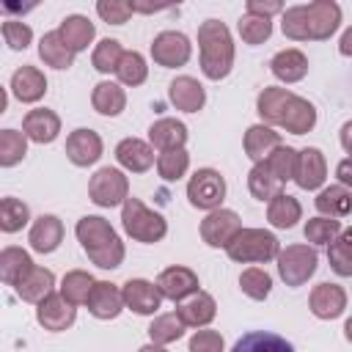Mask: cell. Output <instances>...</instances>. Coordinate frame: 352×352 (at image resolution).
<instances>
[{"label":"cell","mask_w":352,"mask_h":352,"mask_svg":"<svg viewBox=\"0 0 352 352\" xmlns=\"http://www.w3.org/2000/svg\"><path fill=\"white\" fill-rule=\"evenodd\" d=\"M256 113L267 126H283L292 135H305L316 124V107L308 99L275 85L256 96Z\"/></svg>","instance_id":"1"},{"label":"cell","mask_w":352,"mask_h":352,"mask_svg":"<svg viewBox=\"0 0 352 352\" xmlns=\"http://www.w3.org/2000/svg\"><path fill=\"white\" fill-rule=\"evenodd\" d=\"M341 25V6L336 0H314L308 6H292L280 14L283 36L292 41H324Z\"/></svg>","instance_id":"2"},{"label":"cell","mask_w":352,"mask_h":352,"mask_svg":"<svg viewBox=\"0 0 352 352\" xmlns=\"http://www.w3.org/2000/svg\"><path fill=\"white\" fill-rule=\"evenodd\" d=\"M74 234L88 253V258L102 270H116L124 261V242L113 231V226L99 214H85L77 220Z\"/></svg>","instance_id":"3"},{"label":"cell","mask_w":352,"mask_h":352,"mask_svg":"<svg viewBox=\"0 0 352 352\" xmlns=\"http://www.w3.org/2000/svg\"><path fill=\"white\" fill-rule=\"evenodd\" d=\"M198 52H201V72L209 80L228 77L234 66V41L228 28L220 19H206L198 25Z\"/></svg>","instance_id":"4"},{"label":"cell","mask_w":352,"mask_h":352,"mask_svg":"<svg viewBox=\"0 0 352 352\" xmlns=\"http://www.w3.org/2000/svg\"><path fill=\"white\" fill-rule=\"evenodd\" d=\"M121 226L126 231V236H132L135 242H146L154 245L168 234V223L160 212L148 209L140 198H126L121 204Z\"/></svg>","instance_id":"5"},{"label":"cell","mask_w":352,"mask_h":352,"mask_svg":"<svg viewBox=\"0 0 352 352\" xmlns=\"http://www.w3.org/2000/svg\"><path fill=\"white\" fill-rule=\"evenodd\" d=\"M280 245L272 231L264 228H239L236 236L226 245V253L231 261L239 264H264L278 256Z\"/></svg>","instance_id":"6"},{"label":"cell","mask_w":352,"mask_h":352,"mask_svg":"<svg viewBox=\"0 0 352 352\" xmlns=\"http://www.w3.org/2000/svg\"><path fill=\"white\" fill-rule=\"evenodd\" d=\"M275 261H278V272L286 286H302L316 272L319 256L314 245H286L283 250H278Z\"/></svg>","instance_id":"7"},{"label":"cell","mask_w":352,"mask_h":352,"mask_svg":"<svg viewBox=\"0 0 352 352\" xmlns=\"http://www.w3.org/2000/svg\"><path fill=\"white\" fill-rule=\"evenodd\" d=\"M88 195L96 206H121L129 198V179L118 168H99L88 182Z\"/></svg>","instance_id":"8"},{"label":"cell","mask_w":352,"mask_h":352,"mask_svg":"<svg viewBox=\"0 0 352 352\" xmlns=\"http://www.w3.org/2000/svg\"><path fill=\"white\" fill-rule=\"evenodd\" d=\"M187 198L195 209H204V212L220 209L226 198V179L214 168H198L187 182Z\"/></svg>","instance_id":"9"},{"label":"cell","mask_w":352,"mask_h":352,"mask_svg":"<svg viewBox=\"0 0 352 352\" xmlns=\"http://www.w3.org/2000/svg\"><path fill=\"white\" fill-rule=\"evenodd\" d=\"M190 52H192V44L179 30H162L151 41V58L157 66H165V69L184 66L190 60Z\"/></svg>","instance_id":"10"},{"label":"cell","mask_w":352,"mask_h":352,"mask_svg":"<svg viewBox=\"0 0 352 352\" xmlns=\"http://www.w3.org/2000/svg\"><path fill=\"white\" fill-rule=\"evenodd\" d=\"M239 228H242V220H239L236 212H231V209H212L201 220V239L209 248H226L236 236Z\"/></svg>","instance_id":"11"},{"label":"cell","mask_w":352,"mask_h":352,"mask_svg":"<svg viewBox=\"0 0 352 352\" xmlns=\"http://www.w3.org/2000/svg\"><path fill=\"white\" fill-rule=\"evenodd\" d=\"M157 292L162 300H173V302H182L187 300L190 294L198 292V275L190 270V267H165L160 275H157Z\"/></svg>","instance_id":"12"},{"label":"cell","mask_w":352,"mask_h":352,"mask_svg":"<svg viewBox=\"0 0 352 352\" xmlns=\"http://www.w3.org/2000/svg\"><path fill=\"white\" fill-rule=\"evenodd\" d=\"M292 179L302 190H319L324 184V179H327V160H324V154L319 148H314V146L300 148L297 151V160H294Z\"/></svg>","instance_id":"13"},{"label":"cell","mask_w":352,"mask_h":352,"mask_svg":"<svg viewBox=\"0 0 352 352\" xmlns=\"http://www.w3.org/2000/svg\"><path fill=\"white\" fill-rule=\"evenodd\" d=\"M74 319H77V308L74 305H69L60 294H47L41 302H36V322L44 327V330H50V333H60V330H66V327H72L74 324Z\"/></svg>","instance_id":"14"},{"label":"cell","mask_w":352,"mask_h":352,"mask_svg":"<svg viewBox=\"0 0 352 352\" xmlns=\"http://www.w3.org/2000/svg\"><path fill=\"white\" fill-rule=\"evenodd\" d=\"M121 297H124V308H129L140 316H151L162 305V297H160L157 286L151 280H143V278H129L121 286Z\"/></svg>","instance_id":"15"},{"label":"cell","mask_w":352,"mask_h":352,"mask_svg":"<svg viewBox=\"0 0 352 352\" xmlns=\"http://www.w3.org/2000/svg\"><path fill=\"white\" fill-rule=\"evenodd\" d=\"M85 305H88V314L96 316V319H116L124 311V297H121V289L116 283L94 280Z\"/></svg>","instance_id":"16"},{"label":"cell","mask_w":352,"mask_h":352,"mask_svg":"<svg viewBox=\"0 0 352 352\" xmlns=\"http://www.w3.org/2000/svg\"><path fill=\"white\" fill-rule=\"evenodd\" d=\"M308 305L316 319H338L346 311V292L338 283H319L311 289Z\"/></svg>","instance_id":"17"},{"label":"cell","mask_w":352,"mask_h":352,"mask_svg":"<svg viewBox=\"0 0 352 352\" xmlns=\"http://www.w3.org/2000/svg\"><path fill=\"white\" fill-rule=\"evenodd\" d=\"M66 157L77 168H88L102 157V138L94 129H74L66 138Z\"/></svg>","instance_id":"18"},{"label":"cell","mask_w":352,"mask_h":352,"mask_svg":"<svg viewBox=\"0 0 352 352\" xmlns=\"http://www.w3.org/2000/svg\"><path fill=\"white\" fill-rule=\"evenodd\" d=\"M173 314L182 319L184 327H206L217 316V302H214L212 294H206V292L198 289L195 294H190L187 300H182Z\"/></svg>","instance_id":"19"},{"label":"cell","mask_w":352,"mask_h":352,"mask_svg":"<svg viewBox=\"0 0 352 352\" xmlns=\"http://www.w3.org/2000/svg\"><path fill=\"white\" fill-rule=\"evenodd\" d=\"M60 132V116L55 110H47V107H36L25 116L22 121V135L33 143H52Z\"/></svg>","instance_id":"20"},{"label":"cell","mask_w":352,"mask_h":352,"mask_svg":"<svg viewBox=\"0 0 352 352\" xmlns=\"http://www.w3.org/2000/svg\"><path fill=\"white\" fill-rule=\"evenodd\" d=\"M168 99L176 110H184V113H198L206 102V91L204 85L195 80V77H176L170 85H168Z\"/></svg>","instance_id":"21"},{"label":"cell","mask_w":352,"mask_h":352,"mask_svg":"<svg viewBox=\"0 0 352 352\" xmlns=\"http://www.w3.org/2000/svg\"><path fill=\"white\" fill-rule=\"evenodd\" d=\"M11 94L19 102H25V104L38 102L47 94V77H44V72L36 69V66H19L11 74Z\"/></svg>","instance_id":"22"},{"label":"cell","mask_w":352,"mask_h":352,"mask_svg":"<svg viewBox=\"0 0 352 352\" xmlns=\"http://www.w3.org/2000/svg\"><path fill=\"white\" fill-rule=\"evenodd\" d=\"M28 242H30V248L36 253H52V250H58V245L63 242V223H60V217H55V214L36 217L33 226H30Z\"/></svg>","instance_id":"23"},{"label":"cell","mask_w":352,"mask_h":352,"mask_svg":"<svg viewBox=\"0 0 352 352\" xmlns=\"http://www.w3.org/2000/svg\"><path fill=\"white\" fill-rule=\"evenodd\" d=\"M116 160L121 168H126L132 173H146L154 165V148L140 138H124L116 146Z\"/></svg>","instance_id":"24"},{"label":"cell","mask_w":352,"mask_h":352,"mask_svg":"<svg viewBox=\"0 0 352 352\" xmlns=\"http://www.w3.org/2000/svg\"><path fill=\"white\" fill-rule=\"evenodd\" d=\"M187 143V126L176 118H157L148 126V146L160 148V151H173V148H184Z\"/></svg>","instance_id":"25"},{"label":"cell","mask_w":352,"mask_h":352,"mask_svg":"<svg viewBox=\"0 0 352 352\" xmlns=\"http://www.w3.org/2000/svg\"><path fill=\"white\" fill-rule=\"evenodd\" d=\"M58 36H60L63 44L77 55V52L88 50V44H91L94 36H96V28H94V22H91L88 16L72 14V16H66V19L58 25Z\"/></svg>","instance_id":"26"},{"label":"cell","mask_w":352,"mask_h":352,"mask_svg":"<svg viewBox=\"0 0 352 352\" xmlns=\"http://www.w3.org/2000/svg\"><path fill=\"white\" fill-rule=\"evenodd\" d=\"M52 286H55L52 270L33 264V267L19 278V283H16L14 289H16V294H19L25 302H41L47 294H52Z\"/></svg>","instance_id":"27"},{"label":"cell","mask_w":352,"mask_h":352,"mask_svg":"<svg viewBox=\"0 0 352 352\" xmlns=\"http://www.w3.org/2000/svg\"><path fill=\"white\" fill-rule=\"evenodd\" d=\"M270 72H272L280 82H297V80H302V77L308 74V58H305L300 50H294V47L280 50V52L272 55Z\"/></svg>","instance_id":"28"},{"label":"cell","mask_w":352,"mask_h":352,"mask_svg":"<svg viewBox=\"0 0 352 352\" xmlns=\"http://www.w3.org/2000/svg\"><path fill=\"white\" fill-rule=\"evenodd\" d=\"M231 352H294V346L278 336V333H270V330H253V333H245L234 346Z\"/></svg>","instance_id":"29"},{"label":"cell","mask_w":352,"mask_h":352,"mask_svg":"<svg viewBox=\"0 0 352 352\" xmlns=\"http://www.w3.org/2000/svg\"><path fill=\"white\" fill-rule=\"evenodd\" d=\"M91 104L96 113L102 116H118L124 113L126 107V94L118 82H110V80H102L94 85V94H91Z\"/></svg>","instance_id":"30"},{"label":"cell","mask_w":352,"mask_h":352,"mask_svg":"<svg viewBox=\"0 0 352 352\" xmlns=\"http://www.w3.org/2000/svg\"><path fill=\"white\" fill-rule=\"evenodd\" d=\"M280 146V135L272 129V126H267V124H253V126H248V132H245V154L253 160V162H261L272 148H278Z\"/></svg>","instance_id":"31"},{"label":"cell","mask_w":352,"mask_h":352,"mask_svg":"<svg viewBox=\"0 0 352 352\" xmlns=\"http://www.w3.org/2000/svg\"><path fill=\"white\" fill-rule=\"evenodd\" d=\"M316 209L322 212V217H346L349 209H352V192L349 187H341V184H330L324 187L319 195H316Z\"/></svg>","instance_id":"32"},{"label":"cell","mask_w":352,"mask_h":352,"mask_svg":"<svg viewBox=\"0 0 352 352\" xmlns=\"http://www.w3.org/2000/svg\"><path fill=\"white\" fill-rule=\"evenodd\" d=\"M267 204H270V206H267V220H270L275 228H294L297 220L302 217V206H300V201H297L294 195L280 192V195H275V198L267 201Z\"/></svg>","instance_id":"33"},{"label":"cell","mask_w":352,"mask_h":352,"mask_svg":"<svg viewBox=\"0 0 352 352\" xmlns=\"http://www.w3.org/2000/svg\"><path fill=\"white\" fill-rule=\"evenodd\" d=\"M33 267V258L28 250L11 245V248H3L0 250V280L8 283V286H16L19 278Z\"/></svg>","instance_id":"34"},{"label":"cell","mask_w":352,"mask_h":352,"mask_svg":"<svg viewBox=\"0 0 352 352\" xmlns=\"http://www.w3.org/2000/svg\"><path fill=\"white\" fill-rule=\"evenodd\" d=\"M38 58L47 66H52V69H69V66H74V52L63 44V38L58 36V30H50V33L41 36V41H38Z\"/></svg>","instance_id":"35"},{"label":"cell","mask_w":352,"mask_h":352,"mask_svg":"<svg viewBox=\"0 0 352 352\" xmlns=\"http://www.w3.org/2000/svg\"><path fill=\"white\" fill-rule=\"evenodd\" d=\"M30 223V209L25 201L6 195L0 198V231L3 234H16Z\"/></svg>","instance_id":"36"},{"label":"cell","mask_w":352,"mask_h":352,"mask_svg":"<svg viewBox=\"0 0 352 352\" xmlns=\"http://www.w3.org/2000/svg\"><path fill=\"white\" fill-rule=\"evenodd\" d=\"M248 190H250V195L258 198V201H272L275 195L283 192V184L267 170L264 162H256V165L250 168V173H248Z\"/></svg>","instance_id":"37"},{"label":"cell","mask_w":352,"mask_h":352,"mask_svg":"<svg viewBox=\"0 0 352 352\" xmlns=\"http://www.w3.org/2000/svg\"><path fill=\"white\" fill-rule=\"evenodd\" d=\"M327 258L341 278L352 275V228H341V234L327 245Z\"/></svg>","instance_id":"38"},{"label":"cell","mask_w":352,"mask_h":352,"mask_svg":"<svg viewBox=\"0 0 352 352\" xmlns=\"http://www.w3.org/2000/svg\"><path fill=\"white\" fill-rule=\"evenodd\" d=\"M91 286H94V278L85 272V270H72L63 275L60 280V297L69 302V305H85L88 294H91Z\"/></svg>","instance_id":"39"},{"label":"cell","mask_w":352,"mask_h":352,"mask_svg":"<svg viewBox=\"0 0 352 352\" xmlns=\"http://www.w3.org/2000/svg\"><path fill=\"white\" fill-rule=\"evenodd\" d=\"M116 74H118V80L124 82V85H140V82H146V77H148V66H146V58L138 52V50H124L121 52V60H118V66H116Z\"/></svg>","instance_id":"40"},{"label":"cell","mask_w":352,"mask_h":352,"mask_svg":"<svg viewBox=\"0 0 352 352\" xmlns=\"http://www.w3.org/2000/svg\"><path fill=\"white\" fill-rule=\"evenodd\" d=\"M28 154V138L19 129H0V168H14Z\"/></svg>","instance_id":"41"},{"label":"cell","mask_w":352,"mask_h":352,"mask_svg":"<svg viewBox=\"0 0 352 352\" xmlns=\"http://www.w3.org/2000/svg\"><path fill=\"white\" fill-rule=\"evenodd\" d=\"M184 324H182V319L176 316V314H160L151 324H148V338H151V344H160V346H165V344H173V341H179L182 336H184Z\"/></svg>","instance_id":"42"},{"label":"cell","mask_w":352,"mask_h":352,"mask_svg":"<svg viewBox=\"0 0 352 352\" xmlns=\"http://www.w3.org/2000/svg\"><path fill=\"white\" fill-rule=\"evenodd\" d=\"M294 160H297V148L280 143V146L272 148L261 162L267 165V170H270L280 184H286V182L292 179V173H294Z\"/></svg>","instance_id":"43"},{"label":"cell","mask_w":352,"mask_h":352,"mask_svg":"<svg viewBox=\"0 0 352 352\" xmlns=\"http://www.w3.org/2000/svg\"><path fill=\"white\" fill-rule=\"evenodd\" d=\"M190 168V154L184 148H173V151H160L157 157V173L165 182H179Z\"/></svg>","instance_id":"44"},{"label":"cell","mask_w":352,"mask_h":352,"mask_svg":"<svg viewBox=\"0 0 352 352\" xmlns=\"http://www.w3.org/2000/svg\"><path fill=\"white\" fill-rule=\"evenodd\" d=\"M239 289L250 297V300H267L270 292H272V278L267 270L261 267H248L242 275H239Z\"/></svg>","instance_id":"45"},{"label":"cell","mask_w":352,"mask_h":352,"mask_svg":"<svg viewBox=\"0 0 352 352\" xmlns=\"http://www.w3.org/2000/svg\"><path fill=\"white\" fill-rule=\"evenodd\" d=\"M341 220H336V217H311L308 223H305V239L311 242V245H330L338 234H341Z\"/></svg>","instance_id":"46"},{"label":"cell","mask_w":352,"mask_h":352,"mask_svg":"<svg viewBox=\"0 0 352 352\" xmlns=\"http://www.w3.org/2000/svg\"><path fill=\"white\" fill-rule=\"evenodd\" d=\"M121 41H116V38H102L99 44H96V50H94V55H91V63H94V69L96 72H102V74H110V72H116V66H118V60H121Z\"/></svg>","instance_id":"47"},{"label":"cell","mask_w":352,"mask_h":352,"mask_svg":"<svg viewBox=\"0 0 352 352\" xmlns=\"http://www.w3.org/2000/svg\"><path fill=\"white\" fill-rule=\"evenodd\" d=\"M236 28H239V36H242L245 44H261L272 36V22L261 19V16H253V14H245Z\"/></svg>","instance_id":"48"},{"label":"cell","mask_w":352,"mask_h":352,"mask_svg":"<svg viewBox=\"0 0 352 352\" xmlns=\"http://www.w3.org/2000/svg\"><path fill=\"white\" fill-rule=\"evenodd\" d=\"M3 38H6V44L11 47V50H28V44L33 41V30H30V25L28 22H22V19H6L3 22Z\"/></svg>","instance_id":"49"},{"label":"cell","mask_w":352,"mask_h":352,"mask_svg":"<svg viewBox=\"0 0 352 352\" xmlns=\"http://www.w3.org/2000/svg\"><path fill=\"white\" fill-rule=\"evenodd\" d=\"M96 11L104 22L110 25H124L129 16H132V6L124 3V0H99L96 3Z\"/></svg>","instance_id":"50"},{"label":"cell","mask_w":352,"mask_h":352,"mask_svg":"<svg viewBox=\"0 0 352 352\" xmlns=\"http://www.w3.org/2000/svg\"><path fill=\"white\" fill-rule=\"evenodd\" d=\"M223 336L217 330H198L190 338V352H223Z\"/></svg>","instance_id":"51"},{"label":"cell","mask_w":352,"mask_h":352,"mask_svg":"<svg viewBox=\"0 0 352 352\" xmlns=\"http://www.w3.org/2000/svg\"><path fill=\"white\" fill-rule=\"evenodd\" d=\"M248 14L253 16H261V19H270L275 14H283V6L278 0H248Z\"/></svg>","instance_id":"52"},{"label":"cell","mask_w":352,"mask_h":352,"mask_svg":"<svg viewBox=\"0 0 352 352\" xmlns=\"http://www.w3.org/2000/svg\"><path fill=\"white\" fill-rule=\"evenodd\" d=\"M338 179H341V187H349V184H352V176H349V160H341V165H338Z\"/></svg>","instance_id":"53"},{"label":"cell","mask_w":352,"mask_h":352,"mask_svg":"<svg viewBox=\"0 0 352 352\" xmlns=\"http://www.w3.org/2000/svg\"><path fill=\"white\" fill-rule=\"evenodd\" d=\"M349 41H352V30H346V33L341 36V55H349V52H352Z\"/></svg>","instance_id":"54"},{"label":"cell","mask_w":352,"mask_h":352,"mask_svg":"<svg viewBox=\"0 0 352 352\" xmlns=\"http://www.w3.org/2000/svg\"><path fill=\"white\" fill-rule=\"evenodd\" d=\"M349 129H352V124H344V129H341V143H344V151H349Z\"/></svg>","instance_id":"55"},{"label":"cell","mask_w":352,"mask_h":352,"mask_svg":"<svg viewBox=\"0 0 352 352\" xmlns=\"http://www.w3.org/2000/svg\"><path fill=\"white\" fill-rule=\"evenodd\" d=\"M138 352H168L165 346H160V344H146V346H140Z\"/></svg>","instance_id":"56"},{"label":"cell","mask_w":352,"mask_h":352,"mask_svg":"<svg viewBox=\"0 0 352 352\" xmlns=\"http://www.w3.org/2000/svg\"><path fill=\"white\" fill-rule=\"evenodd\" d=\"M6 107H8V94H6V88L0 85V116L6 113Z\"/></svg>","instance_id":"57"}]
</instances>
